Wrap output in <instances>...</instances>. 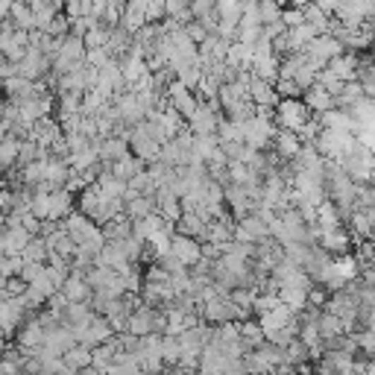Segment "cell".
Instances as JSON below:
<instances>
[{
  "instance_id": "1",
  "label": "cell",
  "mask_w": 375,
  "mask_h": 375,
  "mask_svg": "<svg viewBox=\"0 0 375 375\" xmlns=\"http://www.w3.org/2000/svg\"><path fill=\"white\" fill-rule=\"evenodd\" d=\"M311 109L299 100V97H285V100L275 103V121H279L282 129H290V132H299L308 121H311Z\"/></svg>"
},
{
  "instance_id": "2",
  "label": "cell",
  "mask_w": 375,
  "mask_h": 375,
  "mask_svg": "<svg viewBox=\"0 0 375 375\" xmlns=\"http://www.w3.org/2000/svg\"><path fill=\"white\" fill-rule=\"evenodd\" d=\"M170 252L179 258L182 267H194L203 261V244L196 238H188V234H173L170 238Z\"/></svg>"
},
{
  "instance_id": "3",
  "label": "cell",
  "mask_w": 375,
  "mask_h": 375,
  "mask_svg": "<svg viewBox=\"0 0 375 375\" xmlns=\"http://www.w3.org/2000/svg\"><path fill=\"white\" fill-rule=\"evenodd\" d=\"M358 65H361V56L355 53V50H343L340 56H334L326 68H328L334 76H338L340 83H352L355 73H358Z\"/></svg>"
},
{
  "instance_id": "4",
  "label": "cell",
  "mask_w": 375,
  "mask_h": 375,
  "mask_svg": "<svg viewBox=\"0 0 375 375\" xmlns=\"http://www.w3.org/2000/svg\"><path fill=\"white\" fill-rule=\"evenodd\" d=\"M167 97H170V109H173L176 114H179L182 121H188V117L194 114V109H196V97H194V91L185 88L182 83H176V85H170Z\"/></svg>"
},
{
  "instance_id": "5",
  "label": "cell",
  "mask_w": 375,
  "mask_h": 375,
  "mask_svg": "<svg viewBox=\"0 0 375 375\" xmlns=\"http://www.w3.org/2000/svg\"><path fill=\"white\" fill-rule=\"evenodd\" d=\"M273 147H275V155H279L282 162H293L302 150V138L290 129H282V132L273 135Z\"/></svg>"
},
{
  "instance_id": "6",
  "label": "cell",
  "mask_w": 375,
  "mask_h": 375,
  "mask_svg": "<svg viewBox=\"0 0 375 375\" xmlns=\"http://www.w3.org/2000/svg\"><path fill=\"white\" fill-rule=\"evenodd\" d=\"M302 103L314 112V114H323V112H328V109H334V97L323 88V85H317L314 83L311 88H305L302 91Z\"/></svg>"
},
{
  "instance_id": "7",
  "label": "cell",
  "mask_w": 375,
  "mask_h": 375,
  "mask_svg": "<svg viewBox=\"0 0 375 375\" xmlns=\"http://www.w3.org/2000/svg\"><path fill=\"white\" fill-rule=\"evenodd\" d=\"M317 328H320V338H323V340H328V338H338V334H346V331H343V323H340V317H334V314H328V311H320Z\"/></svg>"
},
{
  "instance_id": "8",
  "label": "cell",
  "mask_w": 375,
  "mask_h": 375,
  "mask_svg": "<svg viewBox=\"0 0 375 375\" xmlns=\"http://www.w3.org/2000/svg\"><path fill=\"white\" fill-rule=\"evenodd\" d=\"M255 9H258V21L261 27L267 24H279L282 21V6L275 0H255Z\"/></svg>"
},
{
  "instance_id": "9",
  "label": "cell",
  "mask_w": 375,
  "mask_h": 375,
  "mask_svg": "<svg viewBox=\"0 0 375 375\" xmlns=\"http://www.w3.org/2000/svg\"><path fill=\"white\" fill-rule=\"evenodd\" d=\"M369 244H372V249H375V234H372V238H369Z\"/></svg>"
},
{
  "instance_id": "10",
  "label": "cell",
  "mask_w": 375,
  "mask_h": 375,
  "mask_svg": "<svg viewBox=\"0 0 375 375\" xmlns=\"http://www.w3.org/2000/svg\"><path fill=\"white\" fill-rule=\"evenodd\" d=\"M372 185H375V173H372Z\"/></svg>"
}]
</instances>
